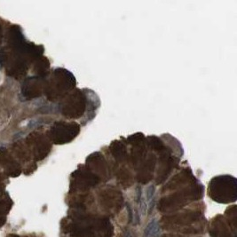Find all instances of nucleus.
<instances>
[{"label":"nucleus","instance_id":"1","mask_svg":"<svg viewBox=\"0 0 237 237\" xmlns=\"http://www.w3.org/2000/svg\"><path fill=\"white\" fill-rule=\"evenodd\" d=\"M149 147L156 154L157 162L155 173L156 185L163 184L170 175L179 168L184 154L180 142L170 134L147 136Z\"/></svg>","mask_w":237,"mask_h":237},{"label":"nucleus","instance_id":"2","mask_svg":"<svg viewBox=\"0 0 237 237\" xmlns=\"http://www.w3.org/2000/svg\"><path fill=\"white\" fill-rule=\"evenodd\" d=\"M106 158L109 162L111 173L114 174L118 183L123 187L128 188L134 182V172L131 166L130 158L125 138L113 140L107 147Z\"/></svg>","mask_w":237,"mask_h":237},{"label":"nucleus","instance_id":"12","mask_svg":"<svg viewBox=\"0 0 237 237\" xmlns=\"http://www.w3.org/2000/svg\"><path fill=\"white\" fill-rule=\"evenodd\" d=\"M84 165L98 176L101 181L106 182L111 179V170L105 154L100 151L92 153L86 158Z\"/></svg>","mask_w":237,"mask_h":237},{"label":"nucleus","instance_id":"10","mask_svg":"<svg viewBox=\"0 0 237 237\" xmlns=\"http://www.w3.org/2000/svg\"><path fill=\"white\" fill-rule=\"evenodd\" d=\"M99 203L106 211L117 213L123 206L124 198L119 189L109 186L102 188L99 192Z\"/></svg>","mask_w":237,"mask_h":237},{"label":"nucleus","instance_id":"3","mask_svg":"<svg viewBox=\"0 0 237 237\" xmlns=\"http://www.w3.org/2000/svg\"><path fill=\"white\" fill-rule=\"evenodd\" d=\"M69 233L73 237H112L114 227L107 218L78 211L69 225Z\"/></svg>","mask_w":237,"mask_h":237},{"label":"nucleus","instance_id":"4","mask_svg":"<svg viewBox=\"0 0 237 237\" xmlns=\"http://www.w3.org/2000/svg\"><path fill=\"white\" fill-rule=\"evenodd\" d=\"M204 187L198 180L180 187L164 196L158 202V210L161 212H171L180 210L192 202L203 198Z\"/></svg>","mask_w":237,"mask_h":237},{"label":"nucleus","instance_id":"8","mask_svg":"<svg viewBox=\"0 0 237 237\" xmlns=\"http://www.w3.org/2000/svg\"><path fill=\"white\" fill-rule=\"evenodd\" d=\"M81 132V125L75 122H56L51 129V137L55 144H66L73 141Z\"/></svg>","mask_w":237,"mask_h":237},{"label":"nucleus","instance_id":"9","mask_svg":"<svg viewBox=\"0 0 237 237\" xmlns=\"http://www.w3.org/2000/svg\"><path fill=\"white\" fill-rule=\"evenodd\" d=\"M203 219V213L199 210H187L182 213H177L164 216L162 219L163 224L166 227H184L182 230L185 233H189L192 229L191 225L198 223Z\"/></svg>","mask_w":237,"mask_h":237},{"label":"nucleus","instance_id":"6","mask_svg":"<svg viewBox=\"0 0 237 237\" xmlns=\"http://www.w3.org/2000/svg\"><path fill=\"white\" fill-rule=\"evenodd\" d=\"M90 104V97L88 93H85V89L75 88L64 98L61 104V113L68 119L79 120L91 110Z\"/></svg>","mask_w":237,"mask_h":237},{"label":"nucleus","instance_id":"11","mask_svg":"<svg viewBox=\"0 0 237 237\" xmlns=\"http://www.w3.org/2000/svg\"><path fill=\"white\" fill-rule=\"evenodd\" d=\"M76 77L70 71L64 69H58L53 82V87L51 89V96L52 98L67 96L76 88Z\"/></svg>","mask_w":237,"mask_h":237},{"label":"nucleus","instance_id":"5","mask_svg":"<svg viewBox=\"0 0 237 237\" xmlns=\"http://www.w3.org/2000/svg\"><path fill=\"white\" fill-rule=\"evenodd\" d=\"M208 196L216 203H231L237 199V181L231 175H219L210 180Z\"/></svg>","mask_w":237,"mask_h":237},{"label":"nucleus","instance_id":"14","mask_svg":"<svg viewBox=\"0 0 237 237\" xmlns=\"http://www.w3.org/2000/svg\"><path fill=\"white\" fill-rule=\"evenodd\" d=\"M226 221L229 222L228 224L233 227V230L235 231V225H236V207L233 206L231 208H229L228 210H226Z\"/></svg>","mask_w":237,"mask_h":237},{"label":"nucleus","instance_id":"7","mask_svg":"<svg viewBox=\"0 0 237 237\" xmlns=\"http://www.w3.org/2000/svg\"><path fill=\"white\" fill-rule=\"evenodd\" d=\"M100 182H102L100 179L84 164H79L78 168L71 174L70 187L73 192L84 194L91 188L97 187Z\"/></svg>","mask_w":237,"mask_h":237},{"label":"nucleus","instance_id":"13","mask_svg":"<svg viewBox=\"0 0 237 237\" xmlns=\"http://www.w3.org/2000/svg\"><path fill=\"white\" fill-rule=\"evenodd\" d=\"M210 234V237H235L232 234L231 226L222 215H218L211 221Z\"/></svg>","mask_w":237,"mask_h":237}]
</instances>
